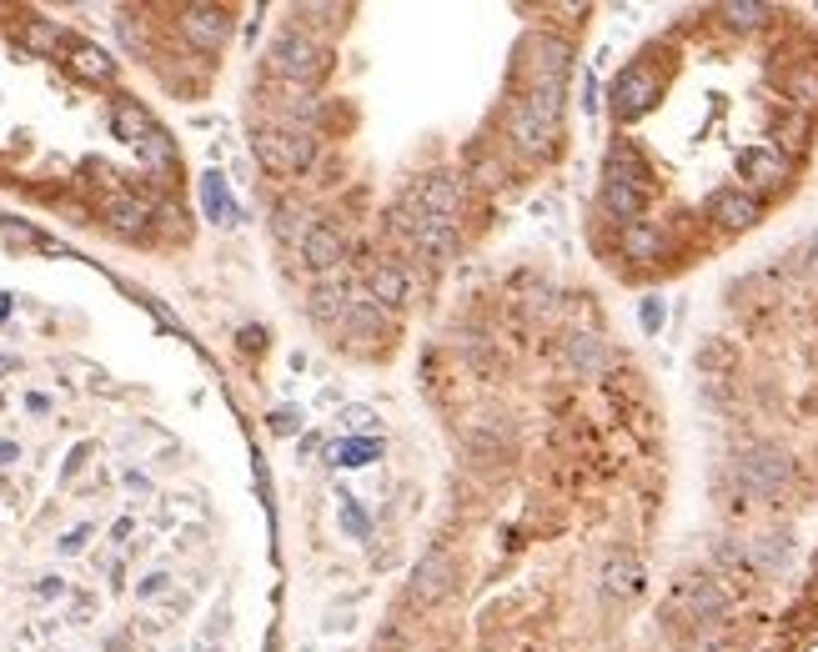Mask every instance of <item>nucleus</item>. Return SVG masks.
I'll list each match as a JSON object with an SVG mask.
<instances>
[{
    "mask_svg": "<svg viewBox=\"0 0 818 652\" xmlns=\"http://www.w3.org/2000/svg\"><path fill=\"white\" fill-rule=\"evenodd\" d=\"M798 652H818V638H808V642H804V648H798Z\"/></svg>",
    "mask_w": 818,
    "mask_h": 652,
    "instance_id": "a19ab883",
    "label": "nucleus"
},
{
    "mask_svg": "<svg viewBox=\"0 0 818 652\" xmlns=\"http://www.w3.org/2000/svg\"><path fill=\"white\" fill-rule=\"evenodd\" d=\"M814 251H818V236H814Z\"/></svg>",
    "mask_w": 818,
    "mask_h": 652,
    "instance_id": "79ce46f5",
    "label": "nucleus"
},
{
    "mask_svg": "<svg viewBox=\"0 0 818 652\" xmlns=\"http://www.w3.org/2000/svg\"><path fill=\"white\" fill-rule=\"evenodd\" d=\"M297 15L301 21H312V26H337L347 11H342V5H297Z\"/></svg>",
    "mask_w": 818,
    "mask_h": 652,
    "instance_id": "2f4dec72",
    "label": "nucleus"
},
{
    "mask_svg": "<svg viewBox=\"0 0 818 652\" xmlns=\"http://www.w3.org/2000/svg\"><path fill=\"white\" fill-rule=\"evenodd\" d=\"M417 206L427 211V216L453 222L457 211H462V181H457V176H432V181L417 191Z\"/></svg>",
    "mask_w": 818,
    "mask_h": 652,
    "instance_id": "2eb2a0df",
    "label": "nucleus"
},
{
    "mask_svg": "<svg viewBox=\"0 0 818 652\" xmlns=\"http://www.w3.org/2000/svg\"><path fill=\"white\" fill-rule=\"evenodd\" d=\"M764 15H768V5H754V0H733V5H723V21H728L733 30L764 26Z\"/></svg>",
    "mask_w": 818,
    "mask_h": 652,
    "instance_id": "a878e982",
    "label": "nucleus"
},
{
    "mask_svg": "<svg viewBox=\"0 0 818 652\" xmlns=\"http://www.w3.org/2000/svg\"><path fill=\"white\" fill-rule=\"evenodd\" d=\"M603 592H612V598H637V592H643V562L628 557V552H608V557H603Z\"/></svg>",
    "mask_w": 818,
    "mask_h": 652,
    "instance_id": "4468645a",
    "label": "nucleus"
},
{
    "mask_svg": "<svg viewBox=\"0 0 818 652\" xmlns=\"http://www.w3.org/2000/svg\"><path fill=\"white\" fill-rule=\"evenodd\" d=\"M623 251H628V261H658V256H668V231H662L658 222H633L623 231Z\"/></svg>",
    "mask_w": 818,
    "mask_h": 652,
    "instance_id": "dca6fc26",
    "label": "nucleus"
},
{
    "mask_svg": "<svg viewBox=\"0 0 818 652\" xmlns=\"http://www.w3.org/2000/svg\"><path fill=\"white\" fill-rule=\"evenodd\" d=\"M789 91L798 105H814L818 101V71H798V76L789 80Z\"/></svg>",
    "mask_w": 818,
    "mask_h": 652,
    "instance_id": "c756f323",
    "label": "nucleus"
},
{
    "mask_svg": "<svg viewBox=\"0 0 818 652\" xmlns=\"http://www.w3.org/2000/svg\"><path fill=\"white\" fill-rule=\"evenodd\" d=\"M141 161H146L151 171H161V176H171V171H176V146H171L166 136L157 130V136L141 146Z\"/></svg>",
    "mask_w": 818,
    "mask_h": 652,
    "instance_id": "393cba45",
    "label": "nucleus"
},
{
    "mask_svg": "<svg viewBox=\"0 0 818 652\" xmlns=\"http://www.w3.org/2000/svg\"><path fill=\"white\" fill-rule=\"evenodd\" d=\"M754 557L764 562V567H783L789 562V548H783V537H768V542H758Z\"/></svg>",
    "mask_w": 818,
    "mask_h": 652,
    "instance_id": "473e14b6",
    "label": "nucleus"
},
{
    "mask_svg": "<svg viewBox=\"0 0 818 652\" xmlns=\"http://www.w3.org/2000/svg\"><path fill=\"white\" fill-rule=\"evenodd\" d=\"M182 36L191 40L196 51H221L232 36V15L221 5H186L182 11Z\"/></svg>",
    "mask_w": 818,
    "mask_h": 652,
    "instance_id": "0eeeda50",
    "label": "nucleus"
},
{
    "mask_svg": "<svg viewBox=\"0 0 818 652\" xmlns=\"http://www.w3.org/2000/svg\"><path fill=\"white\" fill-rule=\"evenodd\" d=\"M367 301H377L382 312H397L407 301V272L397 261H377V266L367 272Z\"/></svg>",
    "mask_w": 818,
    "mask_h": 652,
    "instance_id": "ddd939ff",
    "label": "nucleus"
},
{
    "mask_svg": "<svg viewBox=\"0 0 818 652\" xmlns=\"http://www.w3.org/2000/svg\"><path fill=\"white\" fill-rule=\"evenodd\" d=\"M453 582H457V567H453V557L447 552H427V557L417 562V573H412V602L417 607H432V602H442L447 592H453Z\"/></svg>",
    "mask_w": 818,
    "mask_h": 652,
    "instance_id": "6e6552de",
    "label": "nucleus"
},
{
    "mask_svg": "<svg viewBox=\"0 0 818 652\" xmlns=\"http://www.w3.org/2000/svg\"><path fill=\"white\" fill-rule=\"evenodd\" d=\"M382 447L377 442H342V447H332V462H337V467H367V462H372V456H377Z\"/></svg>",
    "mask_w": 818,
    "mask_h": 652,
    "instance_id": "bb28decb",
    "label": "nucleus"
},
{
    "mask_svg": "<svg viewBox=\"0 0 818 652\" xmlns=\"http://www.w3.org/2000/svg\"><path fill=\"white\" fill-rule=\"evenodd\" d=\"M568 362L578 366V372H603L608 352H603V341H598V337H583V331H578V337L568 341Z\"/></svg>",
    "mask_w": 818,
    "mask_h": 652,
    "instance_id": "5701e85b",
    "label": "nucleus"
},
{
    "mask_svg": "<svg viewBox=\"0 0 818 652\" xmlns=\"http://www.w3.org/2000/svg\"><path fill=\"white\" fill-rule=\"evenodd\" d=\"M673 607H683L698 627H708V623H723L728 617V592L714 582V577H693V582L678 587Z\"/></svg>",
    "mask_w": 818,
    "mask_h": 652,
    "instance_id": "423d86ee",
    "label": "nucleus"
},
{
    "mask_svg": "<svg viewBox=\"0 0 818 652\" xmlns=\"http://www.w3.org/2000/svg\"><path fill=\"white\" fill-rule=\"evenodd\" d=\"M61 26L55 21H26V30H21V46L26 51H36V55H55L61 51Z\"/></svg>",
    "mask_w": 818,
    "mask_h": 652,
    "instance_id": "4be33fe9",
    "label": "nucleus"
},
{
    "mask_svg": "<svg viewBox=\"0 0 818 652\" xmlns=\"http://www.w3.org/2000/svg\"><path fill=\"white\" fill-rule=\"evenodd\" d=\"M272 71L286 80V86H317V80L332 71V51H326L317 36H307V30H282V36L272 40Z\"/></svg>",
    "mask_w": 818,
    "mask_h": 652,
    "instance_id": "f03ea898",
    "label": "nucleus"
},
{
    "mask_svg": "<svg viewBox=\"0 0 818 652\" xmlns=\"http://www.w3.org/2000/svg\"><path fill=\"white\" fill-rule=\"evenodd\" d=\"M106 222L116 226V231L136 236V231H146V222H151V216H146V206L136 201V196H111V201H106Z\"/></svg>",
    "mask_w": 818,
    "mask_h": 652,
    "instance_id": "a211bd4d",
    "label": "nucleus"
},
{
    "mask_svg": "<svg viewBox=\"0 0 818 652\" xmlns=\"http://www.w3.org/2000/svg\"><path fill=\"white\" fill-rule=\"evenodd\" d=\"M337 312H347V287H342V281H322V287L312 291V316L317 322H332Z\"/></svg>",
    "mask_w": 818,
    "mask_h": 652,
    "instance_id": "b1692460",
    "label": "nucleus"
},
{
    "mask_svg": "<svg viewBox=\"0 0 818 652\" xmlns=\"http://www.w3.org/2000/svg\"><path fill=\"white\" fill-rule=\"evenodd\" d=\"M583 105H587V116H593V111H598V80H593V76L583 80Z\"/></svg>",
    "mask_w": 818,
    "mask_h": 652,
    "instance_id": "4c0bfd02",
    "label": "nucleus"
},
{
    "mask_svg": "<svg viewBox=\"0 0 818 652\" xmlns=\"http://www.w3.org/2000/svg\"><path fill=\"white\" fill-rule=\"evenodd\" d=\"M166 587H171V577H166V573H151L141 587H136V598H141V602H151V598H161Z\"/></svg>",
    "mask_w": 818,
    "mask_h": 652,
    "instance_id": "f704fd0d",
    "label": "nucleus"
},
{
    "mask_svg": "<svg viewBox=\"0 0 818 652\" xmlns=\"http://www.w3.org/2000/svg\"><path fill=\"white\" fill-rule=\"evenodd\" d=\"M708 216L723 222L728 231H743V226H754L758 216H764V206H758L754 191H733V186H723V191L708 196Z\"/></svg>",
    "mask_w": 818,
    "mask_h": 652,
    "instance_id": "9b49d317",
    "label": "nucleus"
},
{
    "mask_svg": "<svg viewBox=\"0 0 818 652\" xmlns=\"http://www.w3.org/2000/svg\"><path fill=\"white\" fill-rule=\"evenodd\" d=\"M337 422L347 431H377V412H372V406H342Z\"/></svg>",
    "mask_w": 818,
    "mask_h": 652,
    "instance_id": "cd10ccee",
    "label": "nucleus"
},
{
    "mask_svg": "<svg viewBox=\"0 0 818 652\" xmlns=\"http://www.w3.org/2000/svg\"><path fill=\"white\" fill-rule=\"evenodd\" d=\"M387 312H382L377 301H347V312H342V326H347L351 337H377Z\"/></svg>",
    "mask_w": 818,
    "mask_h": 652,
    "instance_id": "6ab92c4d",
    "label": "nucleus"
},
{
    "mask_svg": "<svg viewBox=\"0 0 818 652\" xmlns=\"http://www.w3.org/2000/svg\"><path fill=\"white\" fill-rule=\"evenodd\" d=\"M603 206L628 226L648 206V166H643V156L628 151V146H618L608 156V166H603Z\"/></svg>",
    "mask_w": 818,
    "mask_h": 652,
    "instance_id": "f257e3e1",
    "label": "nucleus"
},
{
    "mask_svg": "<svg viewBox=\"0 0 818 652\" xmlns=\"http://www.w3.org/2000/svg\"><path fill=\"white\" fill-rule=\"evenodd\" d=\"M653 101H658V76H653V71H643V65L623 71V76H618V86H612V105H618V116H623V121L643 116Z\"/></svg>",
    "mask_w": 818,
    "mask_h": 652,
    "instance_id": "1a4fd4ad",
    "label": "nucleus"
},
{
    "mask_svg": "<svg viewBox=\"0 0 818 652\" xmlns=\"http://www.w3.org/2000/svg\"><path fill=\"white\" fill-rule=\"evenodd\" d=\"M307 231H312V226H301V216L292 206L276 211V236H282V241H297V247H301V236H307Z\"/></svg>",
    "mask_w": 818,
    "mask_h": 652,
    "instance_id": "c85d7f7f",
    "label": "nucleus"
},
{
    "mask_svg": "<svg viewBox=\"0 0 818 652\" xmlns=\"http://www.w3.org/2000/svg\"><path fill=\"white\" fill-rule=\"evenodd\" d=\"M739 176L748 186H764V191H773V186L789 181V156H783V151H773V146H748V151H739Z\"/></svg>",
    "mask_w": 818,
    "mask_h": 652,
    "instance_id": "9d476101",
    "label": "nucleus"
},
{
    "mask_svg": "<svg viewBox=\"0 0 818 652\" xmlns=\"http://www.w3.org/2000/svg\"><path fill=\"white\" fill-rule=\"evenodd\" d=\"M637 316H643V331H658V326H662V301L648 297L643 306H637Z\"/></svg>",
    "mask_w": 818,
    "mask_h": 652,
    "instance_id": "c9c22d12",
    "label": "nucleus"
},
{
    "mask_svg": "<svg viewBox=\"0 0 818 652\" xmlns=\"http://www.w3.org/2000/svg\"><path fill=\"white\" fill-rule=\"evenodd\" d=\"M251 151L272 176H297V171H307L317 161V136L307 126H272L257 130Z\"/></svg>",
    "mask_w": 818,
    "mask_h": 652,
    "instance_id": "7ed1b4c3",
    "label": "nucleus"
},
{
    "mask_svg": "<svg viewBox=\"0 0 818 652\" xmlns=\"http://www.w3.org/2000/svg\"><path fill=\"white\" fill-rule=\"evenodd\" d=\"M558 105H562V86H547V91H528L512 116H507V130L522 151H543L553 146V130H558Z\"/></svg>",
    "mask_w": 818,
    "mask_h": 652,
    "instance_id": "20e7f679",
    "label": "nucleus"
},
{
    "mask_svg": "<svg viewBox=\"0 0 818 652\" xmlns=\"http://www.w3.org/2000/svg\"><path fill=\"white\" fill-rule=\"evenodd\" d=\"M201 201H207V216L211 222H236V206H232V196H226V181H221L216 171H207V176H201Z\"/></svg>",
    "mask_w": 818,
    "mask_h": 652,
    "instance_id": "aec40b11",
    "label": "nucleus"
},
{
    "mask_svg": "<svg viewBox=\"0 0 818 652\" xmlns=\"http://www.w3.org/2000/svg\"><path fill=\"white\" fill-rule=\"evenodd\" d=\"M739 477H743V487H748V492L773 497L793 477V462L779 452V447H754V452L739 462Z\"/></svg>",
    "mask_w": 818,
    "mask_h": 652,
    "instance_id": "39448f33",
    "label": "nucleus"
},
{
    "mask_svg": "<svg viewBox=\"0 0 818 652\" xmlns=\"http://www.w3.org/2000/svg\"><path fill=\"white\" fill-rule=\"evenodd\" d=\"M71 71H76V76H86V80H111V76H116L111 55L96 51V46H76V51H71Z\"/></svg>",
    "mask_w": 818,
    "mask_h": 652,
    "instance_id": "412c9836",
    "label": "nucleus"
},
{
    "mask_svg": "<svg viewBox=\"0 0 818 652\" xmlns=\"http://www.w3.org/2000/svg\"><path fill=\"white\" fill-rule=\"evenodd\" d=\"M301 261H307V266H312V272H337V266H342V256H347V241H342V236L337 231H332V226H322V222H317L312 226V231H307V236H301Z\"/></svg>",
    "mask_w": 818,
    "mask_h": 652,
    "instance_id": "f8f14e48",
    "label": "nucleus"
},
{
    "mask_svg": "<svg viewBox=\"0 0 818 652\" xmlns=\"http://www.w3.org/2000/svg\"><path fill=\"white\" fill-rule=\"evenodd\" d=\"M272 427H276V431H292V427H297V412H276Z\"/></svg>",
    "mask_w": 818,
    "mask_h": 652,
    "instance_id": "58836bf2",
    "label": "nucleus"
},
{
    "mask_svg": "<svg viewBox=\"0 0 818 652\" xmlns=\"http://www.w3.org/2000/svg\"><path fill=\"white\" fill-rule=\"evenodd\" d=\"M111 130H116L121 141H131L136 146V151H141L146 141H151V136H157V126H151V116H146L141 105L136 101H121L116 111H111Z\"/></svg>",
    "mask_w": 818,
    "mask_h": 652,
    "instance_id": "f3484780",
    "label": "nucleus"
},
{
    "mask_svg": "<svg viewBox=\"0 0 818 652\" xmlns=\"http://www.w3.org/2000/svg\"><path fill=\"white\" fill-rule=\"evenodd\" d=\"M86 537H91V527H76L71 537H61V552H65V557H71V552H80V548H86Z\"/></svg>",
    "mask_w": 818,
    "mask_h": 652,
    "instance_id": "e433bc0d",
    "label": "nucleus"
},
{
    "mask_svg": "<svg viewBox=\"0 0 818 652\" xmlns=\"http://www.w3.org/2000/svg\"><path fill=\"white\" fill-rule=\"evenodd\" d=\"M15 456H21V452H15V447H11V442H5V447H0V467H11Z\"/></svg>",
    "mask_w": 818,
    "mask_h": 652,
    "instance_id": "ea45409f",
    "label": "nucleus"
},
{
    "mask_svg": "<svg viewBox=\"0 0 818 652\" xmlns=\"http://www.w3.org/2000/svg\"><path fill=\"white\" fill-rule=\"evenodd\" d=\"M773 136H779L783 146H804V136H808V121H804V116H783L779 126H773Z\"/></svg>",
    "mask_w": 818,
    "mask_h": 652,
    "instance_id": "7c9ffc66",
    "label": "nucleus"
},
{
    "mask_svg": "<svg viewBox=\"0 0 818 652\" xmlns=\"http://www.w3.org/2000/svg\"><path fill=\"white\" fill-rule=\"evenodd\" d=\"M342 527H347L351 537H367V512L357 507L351 497H347V502H342Z\"/></svg>",
    "mask_w": 818,
    "mask_h": 652,
    "instance_id": "72a5a7b5",
    "label": "nucleus"
}]
</instances>
